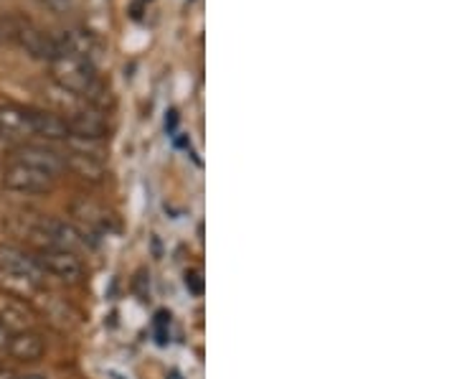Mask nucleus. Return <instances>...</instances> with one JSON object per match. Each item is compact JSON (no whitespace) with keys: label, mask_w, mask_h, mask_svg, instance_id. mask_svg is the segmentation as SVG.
<instances>
[{"label":"nucleus","mask_w":457,"mask_h":379,"mask_svg":"<svg viewBox=\"0 0 457 379\" xmlns=\"http://www.w3.org/2000/svg\"><path fill=\"white\" fill-rule=\"evenodd\" d=\"M51 80L59 84L64 92L77 95V97H84L99 82L95 62L82 59V56H71V54L56 56L51 62Z\"/></svg>","instance_id":"nucleus-1"},{"label":"nucleus","mask_w":457,"mask_h":379,"mask_svg":"<svg viewBox=\"0 0 457 379\" xmlns=\"http://www.w3.org/2000/svg\"><path fill=\"white\" fill-rule=\"evenodd\" d=\"M8 29H11V38L33 59L51 64L59 56L56 36H49L46 31H41L38 26L29 23V21H13V23H8Z\"/></svg>","instance_id":"nucleus-2"},{"label":"nucleus","mask_w":457,"mask_h":379,"mask_svg":"<svg viewBox=\"0 0 457 379\" xmlns=\"http://www.w3.org/2000/svg\"><path fill=\"white\" fill-rule=\"evenodd\" d=\"M33 260L44 270V275H54L62 282H79L84 278L82 260L71 249L41 248L36 249Z\"/></svg>","instance_id":"nucleus-3"},{"label":"nucleus","mask_w":457,"mask_h":379,"mask_svg":"<svg viewBox=\"0 0 457 379\" xmlns=\"http://www.w3.org/2000/svg\"><path fill=\"white\" fill-rule=\"evenodd\" d=\"M54 181L56 179H51L46 173L36 171L31 165L16 164V161L3 171V189L5 191H13V194H26V197H31V194H46V191H51Z\"/></svg>","instance_id":"nucleus-4"},{"label":"nucleus","mask_w":457,"mask_h":379,"mask_svg":"<svg viewBox=\"0 0 457 379\" xmlns=\"http://www.w3.org/2000/svg\"><path fill=\"white\" fill-rule=\"evenodd\" d=\"M13 156H16V164L31 165V168L46 173L51 179L62 176L66 171L64 153L49 148V146H21V148H16Z\"/></svg>","instance_id":"nucleus-5"},{"label":"nucleus","mask_w":457,"mask_h":379,"mask_svg":"<svg viewBox=\"0 0 457 379\" xmlns=\"http://www.w3.org/2000/svg\"><path fill=\"white\" fill-rule=\"evenodd\" d=\"M66 125L71 132V140H87L89 143V140H99L107 135V120L95 107L71 113L66 117Z\"/></svg>","instance_id":"nucleus-6"},{"label":"nucleus","mask_w":457,"mask_h":379,"mask_svg":"<svg viewBox=\"0 0 457 379\" xmlns=\"http://www.w3.org/2000/svg\"><path fill=\"white\" fill-rule=\"evenodd\" d=\"M0 270H8L13 275H21L26 281L36 282L38 288L46 281V275L38 267V263L33 260L31 255H26L23 249L18 248H0Z\"/></svg>","instance_id":"nucleus-7"},{"label":"nucleus","mask_w":457,"mask_h":379,"mask_svg":"<svg viewBox=\"0 0 457 379\" xmlns=\"http://www.w3.org/2000/svg\"><path fill=\"white\" fill-rule=\"evenodd\" d=\"M8 354L16 359V362L33 364L38 362L44 354H46V339L38 333V331H16L8 341Z\"/></svg>","instance_id":"nucleus-8"},{"label":"nucleus","mask_w":457,"mask_h":379,"mask_svg":"<svg viewBox=\"0 0 457 379\" xmlns=\"http://www.w3.org/2000/svg\"><path fill=\"white\" fill-rule=\"evenodd\" d=\"M64 164L69 171H74L79 179L84 181H92L99 183L104 181V176H107V171H104V164H102V158L95 156L92 150H84V148H71L69 153H64Z\"/></svg>","instance_id":"nucleus-9"},{"label":"nucleus","mask_w":457,"mask_h":379,"mask_svg":"<svg viewBox=\"0 0 457 379\" xmlns=\"http://www.w3.org/2000/svg\"><path fill=\"white\" fill-rule=\"evenodd\" d=\"M29 120H31V135H38L44 140H51V143L71 140L66 117L54 115V113H41V110H29Z\"/></svg>","instance_id":"nucleus-10"},{"label":"nucleus","mask_w":457,"mask_h":379,"mask_svg":"<svg viewBox=\"0 0 457 379\" xmlns=\"http://www.w3.org/2000/svg\"><path fill=\"white\" fill-rule=\"evenodd\" d=\"M0 135L5 138H31V120L23 107H0Z\"/></svg>","instance_id":"nucleus-11"},{"label":"nucleus","mask_w":457,"mask_h":379,"mask_svg":"<svg viewBox=\"0 0 457 379\" xmlns=\"http://www.w3.org/2000/svg\"><path fill=\"white\" fill-rule=\"evenodd\" d=\"M11 336H13V331L8 329V326H5V324L0 321V351H3V349L8 347V341H11Z\"/></svg>","instance_id":"nucleus-12"},{"label":"nucleus","mask_w":457,"mask_h":379,"mask_svg":"<svg viewBox=\"0 0 457 379\" xmlns=\"http://www.w3.org/2000/svg\"><path fill=\"white\" fill-rule=\"evenodd\" d=\"M11 379H46V375H38V372H23V375H13Z\"/></svg>","instance_id":"nucleus-13"},{"label":"nucleus","mask_w":457,"mask_h":379,"mask_svg":"<svg viewBox=\"0 0 457 379\" xmlns=\"http://www.w3.org/2000/svg\"><path fill=\"white\" fill-rule=\"evenodd\" d=\"M13 375H11V369H5V366H0V379H11Z\"/></svg>","instance_id":"nucleus-14"},{"label":"nucleus","mask_w":457,"mask_h":379,"mask_svg":"<svg viewBox=\"0 0 457 379\" xmlns=\"http://www.w3.org/2000/svg\"><path fill=\"white\" fill-rule=\"evenodd\" d=\"M51 3H66V0H51Z\"/></svg>","instance_id":"nucleus-15"}]
</instances>
